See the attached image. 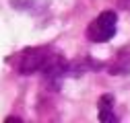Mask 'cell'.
Returning <instances> with one entry per match:
<instances>
[{
	"instance_id": "7a4b0ae2",
	"label": "cell",
	"mask_w": 130,
	"mask_h": 123,
	"mask_svg": "<svg viewBox=\"0 0 130 123\" xmlns=\"http://www.w3.org/2000/svg\"><path fill=\"white\" fill-rule=\"evenodd\" d=\"M47 49H37V47H31V49H25L23 55H21V61H19V72L21 74H33L37 70H41L43 61L47 57Z\"/></svg>"
},
{
	"instance_id": "6da1fadb",
	"label": "cell",
	"mask_w": 130,
	"mask_h": 123,
	"mask_svg": "<svg viewBox=\"0 0 130 123\" xmlns=\"http://www.w3.org/2000/svg\"><path fill=\"white\" fill-rule=\"evenodd\" d=\"M116 25H118V14L113 10H105L87 27V37L95 43L109 41L116 35Z\"/></svg>"
},
{
	"instance_id": "5b68a950",
	"label": "cell",
	"mask_w": 130,
	"mask_h": 123,
	"mask_svg": "<svg viewBox=\"0 0 130 123\" xmlns=\"http://www.w3.org/2000/svg\"><path fill=\"white\" fill-rule=\"evenodd\" d=\"M120 4H122L126 10H130V0H120Z\"/></svg>"
},
{
	"instance_id": "277c9868",
	"label": "cell",
	"mask_w": 130,
	"mask_h": 123,
	"mask_svg": "<svg viewBox=\"0 0 130 123\" xmlns=\"http://www.w3.org/2000/svg\"><path fill=\"white\" fill-rule=\"evenodd\" d=\"M99 121H101V123H116L118 117L113 115L111 111H99Z\"/></svg>"
},
{
	"instance_id": "3957f363",
	"label": "cell",
	"mask_w": 130,
	"mask_h": 123,
	"mask_svg": "<svg viewBox=\"0 0 130 123\" xmlns=\"http://www.w3.org/2000/svg\"><path fill=\"white\" fill-rule=\"evenodd\" d=\"M113 109V97L111 95H103L99 99V111H111Z\"/></svg>"
}]
</instances>
